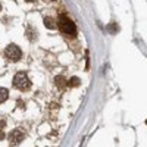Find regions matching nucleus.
Returning a JSON list of instances; mask_svg holds the SVG:
<instances>
[{"mask_svg":"<svg viewBox=\"0 0 147 147\" xmlns=\"http://www.w3.org/2000/svg\"><path fill=\"white\" fill-rule=\"evenodd\" d=\"M57 27H59L60 31L65 32V34H75V32H77L75 24H74L69 18H66V16H60V18H59Z\"/></svg>","mask_w":147,"mask_h":147,"instance_id":"obj_1","label":"nucleus"},{"mask_svg":"<svg viewBox=\"0 0 147 147\" xmlns=\"http://www.w3.org/2000/svg\"><path fill=\"white\" fill-rule=\"evenodd\" d=\"M13 85L16 88L25 91L31 87V82H30V80H28V77L25 75V74H16V75L13 77Z\"/></svg>","mask_w":147,"mask_h":147,"instance_id":"obj_2","label":"nucleus"},{"mask_svg":"<svg viewBox=\"0 0 147 147\" xmlns=\"http://www.w3.org/2000/svg\"><path fill=\"white\" fill-rule=\"evenodd\" d=\"M5 56L7 59H10V60H18V59H21L22 52H21V49L16 44H9L5 49Z\"/></svg>","mask_w":147,"mask_h":147,"instance_id":"obj_3","label":"nucleus"},{"mask_svg":"<svg viewBox=\"0 0 147 147\" xmlns=\"http://www.w3.org/2000/svg\"><path fill=\"white\" fill-rule=\"evenodd\" d=\"M9 138L15 143V141H21L24 137H22V132H21V131H13V132L10 134V137H9Z\"/></svg>","mask_w":147,"mask_h":147,"instance_id":"obj_4","label":"nucleus"},{"mask_svg":"<svg viewBox=\"0 0 147 147\" xmlns=\"http://www.w3.org/2000/svg\"><path fill=\"white\" fill-rule=\"evenodd\" d=\"M7 97H9L7 90L3 88V87H0V103H3L5 100H7Z\"/></svg>","mask_w":147,"mask_h":147,"instance_id":"obj_5","label":"nucleus"},{"mask_svg":"<svg viewBox=\"0 0 147 147\" xmlns=\"http://www.w3.org/2000/svg\"><path fill=\"white\" fill-rule=\"evenodd\" d=\"M71 84H72V85H75V84H80V80H78V78H72Z\"/></svg>","mask_w":147,"mask_h":147,"instance_id":"obj_6","label":"nucleus"},{"mask_svg":"<svg viewBox=\"0 0 147 147\" xmlns=\"http://www.w3.org/2000/svg\"><path fill=\"white\" fill-rule=\"evenodd\" d=\"M0 9H2V5H0Z\"/></svg>","mask_w":147,"mask_h":147,"instance_id":"obj_7","label":"nucleus"}]
</instances>
